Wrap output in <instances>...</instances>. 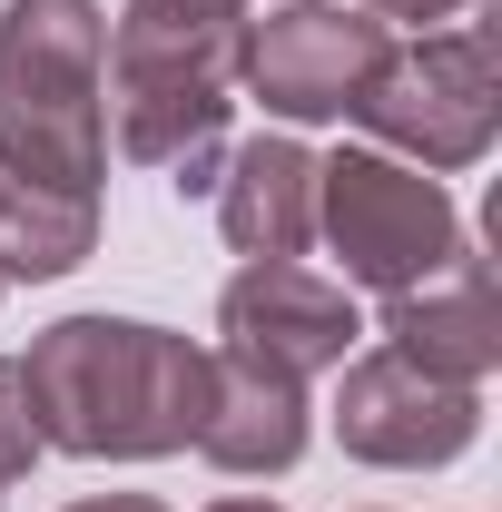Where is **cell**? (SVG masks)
<instances>
[{
	"label": "cell",
	"mask_w": 502,
	"mask_h": 512,
	"mask_svg": "<svg viewBox=\"0 0 502 512\" xmlns=\"http://www.w3.org/2000/svg\"><path fill=\"white\" fill-rule=\"evenodd\" d=\"M384 50H394V20H375L365 0H286V10L247 20L237 79L276 119H345L384 69Z\"/></svg>",
	"instance_id": "8992f818"
},
{
	"label": "cell",
	"mask_w": 502,
	"mask_h": 512,
	"mask_svg": "<svg viewBox=\"0 0 502 512\" xmlns=\"http://www.w3.org/2000/svg\"><path fill=\"white\" fill-rule=\"evenodd\" d=\"M483 434V394L473 384H443L424 365H404L394 345L384 355H345V384H335V444L355 463H384V473H434L453 453H473Z\"/></svg>",
	"instance_id": "52a82bcc"
},
{
	"label": "cell",
	"mask_w": 502,
	"mask_h": 512,
	"mask_svg": "<svg viewBox=\"0 0 502 512\" xmlns=\"http://www.w3.org/2000/svg\"><path fill=\"white\" fill-rule=\"evenodd\" d=\"M99 247V197H40V188H10L0 178V276L20 286H50L69 276L79 256Z\"/></svg>",
	"instance_id": "7c38bea8"
},
{
	"label": "cell",
	"mask_w": 502,
	"mask_h": 512,
	"mask_svg": "<svg viewBox=\"0 0 502 512\" xmlns=\"http://www.w3.org/2000/svg\"><path fill=\"white\" fill-rule=\"evenodd\" d=\"M384 345L404 355V365H424L443 384H483L502 365V316H493V256L463 237V256L424 276V286H404V296H384Z\"/></svg>",
	"instance_id": "9c48e42d"
},
{
	"label": "cell",
	"mask_w": 502,
	"mask_h": 512,
	"mask_svg": "<svg viewBox=\"0 0 502 512\" xmlns=\"http://www.w3.org/2000/svg\"><path fill=\"white\" fill-rule=\"evenodd\" d=\"M237 40H247V0H119L109 20L99 89L119 119V158L168 168L178 197L217 188L237 119Z\"/></svg>",
	"instance_id": "7a4b0ae2"
},
{
	"label": "cell",
	"mask_w": 502,
	"mask_h": 512,
	"mask_svg": "<svg viewBox=\"0 0 502 512\" xmlns=\"http://www.w3.org/2000/svg\"><path fill=\"white\" fill-rule=\"evenodd\" d=\"M207 512H276V503H207Z\"/></svg>",
	"instance_id": "2e32d148"
},
{
	"label": "cell",
	"mask_w": 502,
	"mask_h": 512,
	"mask_svg": "<svg viewBox=\"0 0 502 512\" xmlns=\"http://www.w3.org/2000/svg\"><path fill=\"white\" fill-rule=\"evenodd\" d=\"M207 384L217 355L138 316H60L50 335H30L20 355V394L50 453L79 463H158L188 453L207 424Z\"/></svg>",
	"instance_id": "6da1fadb"
},
{
	"label": "cell",
	"mask_w": 502,
	"mask_h": 512,
	"mask_svg": "<svg viewBox=\"0 0 502 512\" xmlns=\"http://www.w3.org/2000/svg\"><path fill=\"white\" fill-rule=\"evenodd\" d=\"M217 217L237 256H306L315 247V158L296 138H247L217 178Z\"/></svg>",
	"instance_id": "8fae6325"
},
{
	"label": "cell",
	"mask_w": 502,
	"mask_h": 512,
	"mask_svg": "<svg viewBox=\"0 0 502 512\" xmlns=\"http://www.w3.org/2000/svg\"><path fill=\"white\" fill-rule=\"evenodd\" d=\"M375 20H414V30H443V20H463V10H483V0H365Z\"/></svg>",
	"instance_id": "5bb4252c"
},
{
	"label": "cell",
	"mask_w": 502,
	"mask_h": 512,
	"mask_svg": "<svg viewBox=\"0 0 502 512\" xmlns=\"http://www.w3.org/2000/svg\"><path fill=\"white\" fill-rule=\"evenodd\" d=\"M109 10L10 0L0 10V178L40 197H99L109 178Z\"/></svg>",
	"instance_id": "3957f363"
},
{
	"label": "cell",
	"mask_w": 502,
	"mask_h": 512,
	"mask_svg": "<svg viewBox=\"0 0 502 512\" xmlns=\"http://www.w3.org/2000/svg\"><path fill=\"white\" fill-rule=\"evenodd\" d=\"M69 512H168V503H148V493H89V503H69Z\"/></svg>",
	"instance_id": "9a60e30c"
},
{
	"label": "cell",
	"mask_w": 502,
	"mask_h": 512,
	"mask_svg": "<svg viewBox=\"0 0 502 512\" xmlns=\"http://www.w3.org/2000/svg\"><path fill=\"white\" fill-rule=\"evenodd\" d=\"M0 286H10V276H0Z\"/></svg>",
	"instance_id": "e0dca14e"
},
{
	"label": "cell",
	"mask_w": 502,
	"mask_h": 512,
	"mask_svg": "<svg viewBox=\"0 0 502 512\" xmlns=\"http://www.w3.org/2000/svg\"><path fill=\"white\" fill-rule=\"evenodd\" d=\"M345 119L365 128L384 158L424 168V178L473 168L502 128V20H493V0L443 20V30H424V40H394Z\"/></svg>",
	"instance_id": "277c9868"
},
{
	"label": "cell",
	"mask_w": 502,
	"mask_h": 512,
	"mask_svg": "<svg viewBox=\"0 0 502 512\" xmlns=\"http://www.w3.org/2000/svg\"><path fill=\"white\" fill-rule=\"evenodd\" d=\"M355 296L335 286V276H315L296 256H247L237 276H227V296H217V345L227 355H256V365H276V375H325V365H345L355 355Z\"/></svg>",
	"instance_id": "ba28073f"
},
{
	"label": "cell",
	"mask_w": 502,
	"mask_h": 512,
	"mask_svg": "<svg viewBox=\"0 0 502 512\" xmlns=\"http://www.w3.org/2000/svg\"><path fill=\"white\" fill-rule=\"evenodd\" d=\"M197 453H207L217 473H286V463L306 453V384L217 345V384H207Z\"/></svg>",
	"instance_id": "30bf717a"
},
{
	"label": "cell",
	"mask_w": 502,
	"mask_h": 512,
	"mask_svg": "<svg viewBox=\"0 0 502 512\" xmlns=\"http://www.w3.org/2000/svg\"><path fill=\"white\" fill-rule=\"evenodd\" d=\"M30 463H40V424H30V394H20V355H0V503Z\"/></svg>",
	"instance_id": "4fadbf2b"
},
{
	"label": "cell",
	"mask_w": 502,
	"mask_h": 512,
	"mask_svg": "<svg viewBox=\"0 0 502 512\" xmlns=\"http://www.w3.org/2000/svg\"><path fill=\"white\" fill-rule=\"evenodd\" d=\"M315 237L345 256V286L404 296L463 256V217H453L443 178L384 158V148H335V158H315Z\"/></svg>",
	"instance_id": "5b68a950"
}]
</instances>
